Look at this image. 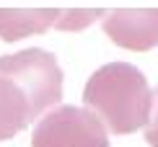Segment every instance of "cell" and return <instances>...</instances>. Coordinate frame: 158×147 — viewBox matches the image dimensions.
Returning <instances> with one entry per match:
<instances>
[{"instance_id": "3957f363", "label": "cell", "mask_w": 158, "mask_h": 147, "mask_svg": "<svg viewBox=\"0 0 158 147\" xmlns=\"http://www.w3.org/2000/svg\"><path fill=\"white\" fill-rule=\"evenodd\" d=\"M31 147H109V134L94 111L60 106L39 119Z\"/></svg>"}, {"instance_id": "277c9868", "label": "cell", "mask_w": 158, "mask_h": 147, "mask_svg": "<svg viewBox=\"0 0 158 147\" xmlns=\"http://www.w3.org/2000/svg\"><path fill=\"white\" fill-rule=\"evenodd\" d=\"M104 34L122 49L148 52L158 44V8H117L104 16Z\"/></svg>"}, {"instance_id": "6da1fadb", "label": "cell", "mask_w": 158, "mask_h": 147, "mask_svg": "<svg viewBox=\"0 0 158 147\" xmlns=\"http://www.w3.org/2000/svg\"><path fill=\"white\" fill-rule=\"evenodd\" d=\"M83 103L111 134H130L148 124L153 93L135 65L109 62L88 77Z\"/></svg>"}, {"instance_id": "52a82bcc", "label": "cell", "mask_w": 158, "mask_h": 147, "mask_svg": "<svg viewBox=\"0 0 158 147\" xmlns=\"http://www.w3.org/2000/svg\"><path fill=\"white\" fill-rule=\"evenodd\" d=\"M104 16H106L104 8H68V10H60L55 29H60V31H81L85 26H91L96 18H104Z\"/></svg>"}, {"instance_id": "5b68a950", "label": "cell", "mask_w": 158, "mask_h": 147, "mask_svg": "<svg viewBox=\"0 0 158 147\" xmlns=\"http://www.w3.org/2000/svg\"><path fill=\"white\" fill-rule=\"evenodd\" d=\"M60 8H0V39L18 42L23 36L44 34L55 29Z\"/></svg>"}, {"instance_id": "8992f818", "label": "cell", "mask_w": 158, "mask_h": 147, "mask_svg": "<svg viewBox=\"0 0 158 147\" xmlns=\"http://www.w3.org/2000/svg\"><path fill=\"white\" fill-rule=\"evenodd\" d=\"M31 121L34 116H31L29 101L21 93V88L0 75V142L16 137Z\"/></svg>"}, {"instance_id": "ba28073f", "label": "cell", "mask_w": 158, "mask_h": 147, "mask_svg": "<svg viewBox=\"0 0 158 147\" xmlns=\"http://www.w3.org/2000/svg\"><path fill=\"white\" fill-rule=\"evenodd\" d=\"M153 101H156V111L153 116L148 119V129H145V142L150 147H158V90L153 93Z\"/></svg>"}, {"instance_id": "7a4b0ae2", "label": "cell", "mask_w": 158, "mask_h": 147, "mask_svg": "<svg viewBox=\"0 0 158 147\" xmlns=\"http://www.w3.org/2000/svg\"><path fill=\"white\" fill-rule=\"evenodd\" d=\"M0 75L21 88L34 119H39L49 106H57L62 101V70L55 54L44 49L31 46L0 57Z\"/></svg>"}]
</instances>
